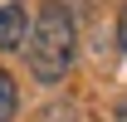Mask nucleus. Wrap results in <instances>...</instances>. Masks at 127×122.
I'll return each mask as SVG.
<instances>
[{"mask_svg": "<svg viewBox=\"0 0 127 122\" xmlns=\"http://www.w3.org/2000/svg\"><path fill=\"white\" fill-rule=\"evenodd\" d=\"M73 49H78V30H73V10L64 0H44L34 25L25 30V59L39 83H59L73 68Z\"/></svg>", "mask_w": 127, "mask_h": 122, "instance_id": "f257e3e1", "label": "nucleus"}, {"mask_svg": "<svg viewBox=\"0 0 127 122\" xmlns=\"http://www.w3.org/2000/svg\"><path fill=\"white\" fill-rule=\"evenodd\" d=\"M15 107H20V88H15V78L0 68V122H15Z\"/></svg>", "mask_w": 127, "mask_h": 122, "instance_id": "7ed1b4c3", "label": "nucleus"}, {"mask_svg": "<svg viewBox=\"0 0 127 122\" xmlns=\"http://www.w3.org/2000/svg\"><path fill=\"white\" fill-rule=\"evenodd\" d=\"M25 30H30L25 5H0V49H20L25 44Z\"/></svg>", "mask_w": 127, "mask_h": 122, "instance_id": "f03ea898", "label": "nucleus"}, {"mask_svg": "<svg viewBox=\"0 0 127 122\" xmlns=\"http://www.w3.org/2000/svg\"><path fill=\"white\" fill-rule=\"evenodd\" d=\"M117 49H122V54H127V5H122V10H117Z\"/></svg>", "mask_w": 127, "mask_h": 122, "instance_id": "20e7f679", "label": "nucleus"}]
</instances>
